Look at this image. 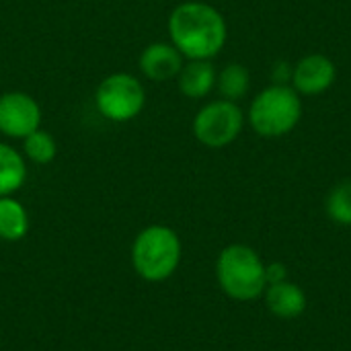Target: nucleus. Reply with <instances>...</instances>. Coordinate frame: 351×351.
Instances as JSON below:
<instances>
[{
    "instance_id": "obj_1",
    "label": "nucleus",
    "mask_w": 351,
    "mask_h": 351,
    "mask_svg": "<svg viewBox=\"0 0 351 351\" xmlns=\"http://www.w3.org/2000/svg\"><path fill=\"white\" fill-rule=\"evenodd\" d=\"M171 43L187 60L216 58L228 39V27L222 12L199 0H187L169 14Z\"/></svg>"
},
{
    "instance_id": "obj_2",
    "label": "nucleus",
    "mask_w": 351,
    "mask_h": 351,
    "mask_svg": "<svg viewBox=\"0 0 351 351\" xmlns=\"http://www.w3.org/2000/svg\"><path fill=\"white\" fill-rule=\"evenodd\" d=\"M181 255L179 234L165 224L146 226L132 243V265L142 280L152 284L169 280L177 271Z\"/></svg>"
},
{
    "instance_id": "obj_3",
    "label": "nucleus",
    "mask_w": 351,
    "mask_h": 351,
    "mask_svg": "<svg viewBox=\"0 0 351 351\" xmlns=\"http://www.w3.org/2000/svg\"><path fill=\"white\" fill-rule=\"evenodd\" d=\"M302 117V97L288 84H269L249 105L247 121L261 138L288 136Z\"/></svg>"
},
{
    "instance_id": "obj_4",
    "label": "nucleus",
    "mask_w": 351,
    "mask_h": 351,
    "mask_svg": "<svg viewBox=\"0 0 351 351\" xmlns=\"http://www.w3.org/2000/svg\"><path fill=\"white\" fill-rule=\"evenodd\" d=\"M216 280L226 296L239 302L259 298L265 288V263L247 245H228L216 259Z\"/></svg>"
},
{
    "instance_id": "obj_5",
    "label": "nucleus",
    "mask_w": 351,
    "mask_h": 351,
    "mask_svg": "<svg viewBox=\"0 0 351 351\" xmlns=\"http://www.w3.org/2000/svg\"><path fill=\"white\" fill-rule=\"evenodd\" d=\"M95 103L105 119L125 123L142 113L146 105V90L136 76L128 72H115L103 78L95 93Z\"/></svg>"
},
{
    "instance_id": "obj_6",
    "label": "nucleus",
    "mask_w": 351,
    "mask_h": 351,
    "mask_svg": "<svg viewBox=\"0 0 351 351\" xmlns=\"http://www.w3.org/2000/svg\"><path fill=\"white\" fill-rule=\"evenodd\" d=\"M245 117L247 115L234 101H210L193 117V136L206 148H224L241 136Z\"/></svg>"
},
{
    "instance_id": "obj_7",
    "label": "nucleus",
    "mask_w": 351,
    "mask_h": 351,
    "mask_svg": "<svg viewBox=\"0 0 351 351\" xmlns=\"http://www.w3.org/2000/svg\"><path fill=\"white\" fill-rule=\"evenodd\" d=\"M41 125V107L39 103L21 90H10L0 95V134L25 140L29 134Z\"/></svg>"
},
{
    "instance_id": "obj_8",
    "label": "nucleus",
    "mask_w": 351,
    "mask_h": 351,
    "mask_svg": "<svg viewBox=\"0 0 351 351\" xmlns=\"http://www.w3.org/2000/svg\"><path fill=\"white\" fill-rule=\"evenodd\" d=\"M337 78V66L331 58L323 53H311L292 66V88L300 97L323 95L333 86Z\"/></svg>"
},
{
    "instance_id": "obj_9",
    "label": "nucleus",
    "mask_w": 351,
    "mask_h": 351,
    "mask_svg": "<svg viewBox=\"0 0 351 351\" xmlns=\"http://www.w3.org/2000/svg\"><path fill=\"white\" fill-rule=\"evenodd\" d=\"M185 58L173 43L156 41L142 49L140 53V70L152 82H165L177 78L183 68Z\"/></svg>"
},
{
    "instance_id": "obj_10",
    "label": "nucleus",
    "mask_w": 351,
    "mask_h": 351,
    "mask_svg": "<svg viewBox=\"0 0 351 351\" xmlns=\"http://www.w3.org/2000/svg\"><path fill=\"white\" fill-rule=\"evenodd\" d=\"M263 294H265L267 311L282 321L298 319L306 308V294L302 292L298 284L290 280L267 286Z\"/></svg>"
},
{
    "instance_id": "obj_11",
    "label": "nucleus",
    "mask_w": 351,
    "mask_h": 351,
    "mask_svg": "<svg viewBox=\"0 0 351 351\" xmlns=\"http://www.w3.org/2000/svg\"><path fill=\"white\" fill-rule=\"evenodd\" d=\"M216 78L212 60H189L177 74V86L187 99H204L216 88Z\"/></svg>"
},
{
    "instance_id": "obj_12",
    "label": "nucleus",
    "mask_w": 351,
    "mask_h": 351,
    "mask_svg": "<svg viewBox=\"0 0 351 351\" xmlns=\"http://www.w3.org/2000/svg\"><path fill=\"white\" fill-rule=\"evenodd\" d=\"M29 214L12 195L0 197V241L16 243L29 232Z\"/></svg>"
},
{
    "instance_id": "obj_13",
    "label": "nucleus",
    "mask_w": 351,
    "mask_h": 351,
    "mask_svg": "<svg viewBox=\"0 0 351 351\" xmlns=\"http://www.w3.org/2000/svg\"><path fill=\"white\" fill-rule=\"evenodd\" d=\"M27 179V165L16 148L0 142V197L16 193Z\"/></svg>"
},
{
    "instance_id": "obj_14",
    "label": "nucleus",
    "mask_w": 351,
    "mask_h": 351,
    "mask_svg": "<svg viewBox=\"0 0 351 351\" xmlns=\"http://www.w3.org/2000/svg\"><path fill=\"white\" fill-rule=\"evenodd\" d=\"M216 88L222 95V99L239 103L243 97H247V93L251 88V72L247 70V66H243L239 62L226 64L218 72Z\"/></svg>"
},
{
    "instance_id": "obj_15",
    "label": "nucleus",
    "mask_w": 351,
    "mask_h": 351,
    "mask_svg": "<svg viewBox=\"0 0 351 351\" xmlns=\"http://www.w3.org/2000/svg\"><path fill=\"white\" fill-rule=\"evenodd\" d=\"M23 150H25V156L29 160H33L35 165H49L58 154V146H56L53 136L41 128L23 140Z\"/></svg>"
},
{
    "instance_id": "obj_16",
    "label": "nucleus",
    "mask_w": 351,
    "mask_h": 351,
    "mask_svg": "<svg viewBox=\"0 0 351 351\" xmlns=\"http://www.w3.org/2000/svg\"><path fill=\"white\" fill-rule=\"evenodd\" d=\"M327 214L333 222L351 226V181H343L327 195Z\"/></svg>"
},
{
    "instance_id": "obj_17",
    "label": "nucleus",
    "mask_w": 351,
    "mask_h": 351,
    "mask_svg": "<svg viewBox=\"0 0 351 351\" xmlns=\"http://www.w3.org/2000/svg\"><path fill=\"white\" fill-rule=\"evenodd\" d=\"M265 280H267V286L286 282L288 280V267L284 263H278V261L265 265Z\"/></svg>"
},
{
    "instance_id": "obj_18",
    "label": "nucleus",
    "mask_w": 351,
    "mask_h": 351,
    "mask_svg": "<svg viewBox=\"0 0 351 351\" xmlns=\"http://www.w3.org/2000/svg\"><path fill=\"white\" fill-rule=\"evenodd\" d=\"M274 82L276 84H288V80H292V68L284 62H280L276 68H274Z\"/></svg>"
}]
</instances>
